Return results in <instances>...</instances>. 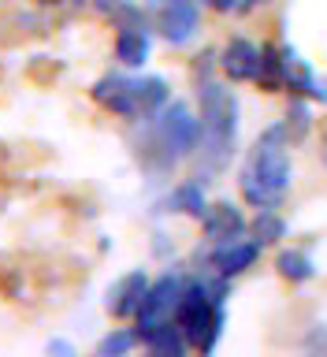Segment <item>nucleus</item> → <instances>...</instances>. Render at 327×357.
Here are the masks:
<instances>
[{"label": "nucleus", "instance_id": "f257e3e1", "mask_svg": "<svg viewBox=\"0 0 327 357\" xmlns=\"http://www.w3.org/2000/svg\"><path fill=\"white\" fill-rule=\"evenodd\" d=\"M197 108H201V156L208 160L212 172H220L234 153L238 138V100L223 82H205L197 86Z\"/></svg>", "mask_w": 327, "mask_h": 357}, {"label": "nucleus", "instance_id": "f03ea898", "mask_svg": "<svg viewBox=\"0 0 327 357\" xmlns=\"http://www.w3.org/2000/svg\"><path fill=\"white\" fill-rule=\"evenodd\" d=\"M175 324L183 328L190 346H197V350H205V354L216 350L223 324H227V312H223V305L208 294L205 279H190L183 287V298H178V309H175Z\"/></svg>", "mask_w": 327, "mask_h": 357}, {"label": "nucleus", "instance_id": "7ed1b4c3", "mask_svg": "<svg viewBox=\"0 0 327 357\" xmlns=\"http://www.w3.org/2000/svg\"><path fill=\"white\" fill-rule=\"evenodd\" d=\"M287 123H275V127H268L261 134V142H257V149L250 156V172L253 178H261V186H268L272 194L283 201L290 194V186H294V160H290L287 153Z\"/></svg>", "mask_w": 327, "mask_h": 357}, {"label": "nucleus", "instance_id": "20e7f679", "mask_svg": "<svg viewBox=\"0 0 327 357\" xmlns=\"http://www.w3.org/2000/svg\"><path fill=\"white\" fill-rule=\"evenodd\" d=\"M156 138H160L164 153L178 160V156L194 153L201 145V119L190 112L183 100H172V105L160 108V119H156Z\"/></svg>", "mask_w": 327, "mask_h": 357}, {"label": "nucleus", "instance_id": "39448f33", "mask_svg": "<svg viewBox=\"0 0 327 357\" xmlns=\"http://www.w3.org/2000/svg\"><path fill=\"white\" fill-rule=\"evenodd\" d=\"M183 275L175 272H164L156 283H149V290H145V301L138 309V339L145 331L160 328V324L175 320V309H178V298H183Z\"/></svg>", "mask_w": 327, "mask_h": 357}, {"label": "nucleus", "instance_id": "423d86ee", "mask_svg": "<svg viewBox=\"0 0 327 357\" xmlns=\"http://www.w3.org/2000/svg\"><path fill=\"white\" fill-rule=\"evenodd\" d=\"M93 100L105 105L108 112H116L123 119H142V105H138V89H134V78L127 75H105L93 82Z\"/></svg>", "mask_w": 327, "mask_h": 357}, {"label": "nucleus", "instance_id": "0eeeda50", "mask_svg": "<svg viewBox=\"0 0 327 357\" xmlns=\"http://www.w3.org/2000/svg\"><path fill=\"white\" fill-rule=\"evenodd\" d=\"M201 26V15L194 8V0H164L160 19H156V30L164 33L167 45H190L194 33Z\"/></svg>", "mask_w": 327, "mask_h": 357}, {"label": "nucleus", "instance_id": "6e6552de", "mask_svg": "<svg viewBox=\"0 0 327 357\" xmlns=\"http://www.w3.org/2000/svg\"><path fill=\"white\" fill-rule=\"evenodd\" d=\"M145 290H149V275L142 272H127L123 279H116V283L108 287V298H105V305L112 317H138V309H142V301H145Z\"/></svg>", "mask_w": 327, "mask_h": 357}, {"label": "nucleus", "instance_id": "1a4fd4ad", "mask_svg": "<svg viewBox=\"0 0 327 357\" xmlns=\"http://www.w3.org/2000/svg\"><path fill=\"white\" fill-rule=\"evenodd\" d=\"M220 67L231 82H257V67H261V45L245 41V38H231L223 45Z\"/></svg>", "mask_w": 327, "mask_h": 357}, {"label": "nucleus", "instance_id": "9d476101", "mask_svg": "<svg viewBox=\"0 0 327 357\" xmlns=\"http://www.w3.org/2000/svg\"><path fill=\"white\" fill-rule=\"evenodd\" d=\"M264 245L257 242V238H234V242H220L216 250H212V264H216V272L220 275H242L245 268H253L257 264V257H261Z\"/></svg>", "mask_w": 327, "mask_h": 357}, {"label": "nucleus", "instance_id": "9b49d317", "mask_svg": "<svg viewBox=\"0 0 327 357\" xmlns=\"http://www.w3.org/2000/svg\"><path fill=\"white\" fill-rule=\"evenodd\" d=\"M245 216L238 205H231V201H216V205H208V216H205V234L212 242H234V238H245Z\"/></svg>", "mask_w": 327, "mask_h": 357}, {"label": "nucleus", "instance_id": "f8f14e48", "mask_svg": "<svg viewBox=\"0 0 327 357\" xmlns=\"http://www.w3.org/2000/svg\"><path fill=\"white\" fill-rule=\"evenodd\" d=\"M142 342H145V350L156 354V357H183L190 350L186 335H183V328H178L175 320H167V324H160V328L145 331Z\"/></svg>", "mask_w": 327, "mask_h": 357}, {"label": "nucleus", "instance_id": "ddd939ff", "mask_svg": "<svg viewBox=\"0 0 327 357\" xmlns=\"http://www.w3.org/2000/svg\"><path fill=\"white\" fill-rule=\"evenodd\" d=\"M149 30H119L116 38V60L123 67H145L149 60Z\"/></svg>", "mask_w": 327, "mask_h": 357}, {"label": "nucleus", "instance_id": "4468645a", "mask_svg": "<svg viewBox=\"0 0 327 357\" xmlns=\"http://www.w3.org/2000/svg\"><path fill=\"white\" fill-rule=\"evenodd\" d=\"M283 89H290V93H312V82H317V71L301 60L298 49H283Z\"/></svg>", "mask_w": 327, "mask_h": 357}, {"label": "nucleus", "instance_id": "2eb2a0df", "mask_svg": "<svg viewBox=\"0 0 327 357\" xmlns=\"http://www.w3.org/2000/svg\"><path fill=\"white\" fill-rule=\"evenodd\" d=\"M134 89H138V105H142V116H153V112H160L167 100H172V89H167L164 78H134Z\"/></svg>", "mask_w": 327, "mask_h": 357}, {"label": "nucleus", "instance_id": "dca6fc26", "mask_svg": "<svg viewBox=\"0 0 327 357\" xmlns=\"http://www.w3.org/2000/svg\"><path fill=\"white\" fill-rule=\"evenodd\" d=\"M275 268L283 279H290V283H309V279L317 275V264H312V257L305 250H283Z\"/></svg>", "mask_w": 327, "mask_h": 357}, {"label": "nucleus", "instance_id": "f3484780", "mask_svg": "<svg viewBox=\"0 0 327 357\" xmlns=\"http://www.w3.org/2000/svg\"><path fill=\"white\" fill-rule=\"evenodd\" d=\"M257 82L264 89H283V49L261 45V67H257Z\"/></svg>", "mask_w": 327, "mask_h": 357}, {"label": "nucleus", "instance_id": "a211bd4d", "mask_svg": "<svg viewBox=\"0 0 327 357\" xmlns=\"http://www.w3.org/2000/svg\"><path fill=\"white\" fill-rule=\"evenodd\" d=\"M250 227H253V238L261 245H275L287 234V223H283V216H279L275 208H257V216H253Z\"/></svg>", "mask_w": 327, "mask_h": 357}, {"label": "nucleus", "instance_id": "6ab92c4d", "mask_svg": "<svg viewBox=\"0 0 327 357\" xmlns=\"http://www.w3.org/2000/svg\"><path fill=\"white\" fill-rule=\"evenodd\" d=\"M172 208H178V212H186V216H194V220H205L208 216V201H205V194H201V186L197 183H183L172 194Z\"/></svg>", "mask_w": 327, "mask_h": 357}, {"label": "nucleus", "instance_id": "aec40b11", "mask_svg": "<svg viewBox=\"0 0 327 357\" xmlns=\"http://www.w3.org/2000/svg\"><path fill=\"white\" fill-rule=\"evenodd\" d=\"M138 342H142L138 331H112V335H105V339L97 342V354L100 357H123V354H130Z\"/></svg>", "mask_w": 327, "mask_h": 357}, {"label": "nucleus", "instance_id": "412c9836", "mask_svg": "<svg viewBox=\"0 0 327 357\" xmlns=\"http://www.w3.org/2000/svg\"><path fill=\"white\" fill-rule=\"evenodd\" d=\"M238 183H242V194H245V201H250V205H257V208H275V205H279V197H275L268 186H261V178H253L250 172H242Z\"/></svg>", "mask_w": 327, "mask_h": 357}, {"label": "nucleus", "instance_id": "4be33fe9", "mask_svg": "<svg viewBox=\"0 0 327 357\" xmlns=\"http://www.w3.org/2000/svg\"><path fill=\"white\" fill-rule=\"evenodd\" d=\"M309 127H312L309 105H305V100H294V105H290V112H287V134L298 142V138H305V134H309Z\"/></svg>", "mask_w": 327, "mask_h": 357}, {"label": "nucleus", "instance_id": "5701e85b", "mask_svg": "<svg viewBox=\"0 0 327 357\" xmlns=\"http://www.w3.org/2000/svg\"><path fill=\"white\" fill-rule=\"evenodd\" d=\"M309 97H312V100H324V105H327V75L312 82V93H309Z\"/></svg>", "mask_w": 327, "mask_h": 357}, {"label": "nucleus", "instance_id": "b1692460", "mask_svg": "<svg viewBox=\"0 0 327 357\" xmlns=\"http://www.w3.org/2000/svg\"><path fill=\"white\" fill-rule=\"evenodd\" d=\"M49 350H56V354H71V346H67V342H49Z\"/></svg>", "mask_w": 327, "mask_h": 357}, {"label": "nucleus", "instance_id": "393cba45", "mask_svg": "<svg viewBox=\"0 0 327 357\" xmlns=\"http://www.w3.org/2000/svg\"><path fill=\"white\" fill-rule=\"evenodd\" d=\"M253 4H264V0H242V11H245V8H253Z\"/></svg>", "mask_w": 327, "mask_h": 357}, {"label": "nucleus", "instance_id": "a878e982", "mask_svg": "<svg viewBox=\"0 0 327 357\" xmlns=\"http://www.w3.org/2000/svg\"><path fill=\"white\" fill-rule=\"evenodd\" d=\"M38 4H63V0H38Z\"/></svg>", "mask_w": 327, "mask_h": 357}]
</instances>
